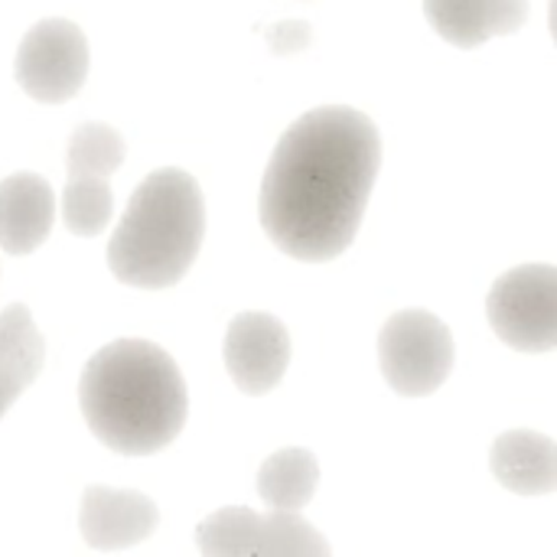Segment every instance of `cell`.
Masks as SVG:
<instances>
[{
  "label": "cell",
  "instance_id": "obj_1",
  "mask_svg": "<svg viewBox=\"0 0 557 557\" xmlns=\"http://www.w3.org/2000/svg\"><path fill=\"white\" fill-rule=\"evenodd\" d=\"M382 163L375 124L343 104L297 117L261 180V225L297 261H333L359 235Z\"/></svg>",
  "mask_w": 557,
  "mask_h": 557
},
{
  "label": "cell",
  "instance_id": "obj_2",
  "mask_svg": "<svg viewBox=\"0 0 557 557\" xmlns=\"http://www.w3.org/2000/svg\"><path fill=\"white\" fill-rule=\"evenodd\" d=\"M78 408L108 450L144 457L176 441L189 398L166 349L147 339H114L85 362Z\"/></svg>",
  "mask_w": 557,
  "mask_h": 557
},
{
  "label": "cell",
  "instance_id": "obj_3",
  "mask_svg": "<svg viewBox=\"0 0 557 557\" xmlns=\"http://www.w3.org/2000/svg\"><path fill=\"white\" fill-rule=\"evenodd\" d=\"M202 232L199 183L183 170H157L134 189L108 242V268L127 287H173L196 261Z\"/></svg>",
  "mask_w": 557,
  "mask_h": 557
},
{
  "label": "cell",
  "instance_id": "obj_4",
  "mask_svg": "<svg viewBox=\"0 0 557 557\" xmlns=\"http://www.w3.org/2000/svg\"><path fill=\"white\" fill-rule=\"evenodd\" d=\"M196 545L206 557H326L330 542L300 516L271 509H219L196 529Z\"/></svg>",
  "mask_w": 557,
  "mask_h": 557
},
{
  "label": "cell",
  "instance_id": "obj_5",
  "mask_svg": "<svg viewBox=\"0 0 557 557\" xmlns=\"http://www.w3.org/2000/svg\"><path fill=\"white\" fill-rule=\"evenodd\" d=\"M124 137L108 124H82L65 153V189L62 219L78 238H95L111 222V186L108 180L124 163Z\"/></svg>",
  "mask_w": 557,
  "mask_h": 557
},
{
  "label": "cell",
  "instance_id": "obj_6",
  "mask_svg": "<svg viewBox=\"0 0 557 557\" xmlns=\"http://www.w3.org/2000/svg\"><path fill=\"white\" fill-rule=\"evenodd\" d=\"M385 382L405 398L437 392L454 369V336L428 310H401L379 333Z\"/></svg>",
  "mask_w": 557,
  "mask_h": 557
},
{
  "label": "cell",
  "instance_id": "obj_7",
  "mask_svg": "<svg viewBox=\"0 0 557 557\" xmlns=\"http://www.w3.org/2000/svg\"><path fill=\"white\" fill-rule=\"evenodd\" d=\"M486 313L496 336L512 349L552 352L557 346V271L552 264L506 271L490 290Z\"/></svg>",
  "mask_w": 557,
  "mask_h": 557
},
{
  "label": "cell",
  "instance_id": "obj_8",
  "mask_svg": "<svg viewBox=\"0 0 557 557\" xmlns=\"http://www.w3.org/2000/svg\"><path fill=\"white\" fill-rule=\"evenodd\" d=\"M13 72L20 88L42 104H62L75 98L88 75L85 33L72 20L36 23L20 42Z\"/></svg>",
  "mask_w": 557,
  "mask_h": 557
},
{
  "label": "cell",
  "instance_id": "obj_9",
  "mask_svg": "<svg viewBox=\"0 0 557 557\" xmlns=\"http://www.w3.org/2000/svg\"><path fill=\"white\" fill-rule=\"evenodd\" d=\"M290 366L287 326L271 313H238L225 333V369L245 395H268Z\"/></svg>",
  "mask_w": 557,
  "mask_h": 557
},
{
  "label": "cell",
  "instance_id": "obj_10",
  "mask_svg": "<svg viewBox=\"0 0 557 557\" xmlns=\"http://www.w3.org/2000/svg\"><path fill=\"white\" fill-rule=\"evenodd\" d=\"M160 522V512L150 496L88 486L78 509V532L98 552H117L144 542Z\"/></svg>",
  "mask_w": 557,
  "mask_h": 557
},
{
  "label": "cell",
  "instance_id": "obj_11",
  "mask_svg": "<svg viewBox=\"0 0 557 557\" xmlns=\"http://www.w3.org/2000/svg\"><path fill=\"white\" fill-rule=\"evenodd\" d=\"M55 222V193L36 173H16L0 183V248L7 255L36 251Z\"/></svg>",
  "mask_w": 557,
  "mask_h": 557
},
{
  "label": "cell",
  "instance_id": "obj_12",
  "mask_svg": "<svg viewBox=\"0 0 557 557\" xmlns=\"http://www.w3.org/2000/svg\"><path fill=\"white\" fill-rule=\"evenodd\" d=\"M424 16L450 46L476 49L525 26L529 0H424Z\"/></svg>",
  "mask_w": 557,
  "mask_h": 557
},
{
  "label": "cell",
  "instance_id": "obj_13",
  "mask_svg": "<svg viewBox=\"0 0 557 557\" xmlns=\"http://www.w3.org/2000/svg\"><path fill=\"white\" fill-rule=\"evenodd\" d=\"M490 467L499 486L516 496H548L557 490V444L539 431L496 437Z\"/></svg>",
  "mask_w": 557,
  "mask_h": 557
},
{
  "label": "cell",
  "instance_id": "obj_14",
  "mask_svg": "<svg viewBox=\"0 0 557 557\" xmlns=\"http://www.w3.org/2000/svg\"><path fill=\"white\" fill-rule=\"evenodd\" d=\"M46 362V343L23 304L0 313V418L36 382Z\"/></svg>",
  "mask_w": 557,
  "mask_h": 557
},
{
  "label": "cell",
  "instance_id": "obj_15",
  "mask_svg": "<svg viewBox=\"0 0 557 557\" xmlns=\"http://www.w3.org/2000/svg\"><path fill=\"white\" fill-rule=\"evenodd\" d=\"M320 483V463L304 447H287L271 454L258 470V496L268 509L300 512Z\"/></svg>",
  "mask_w": 557,
  "mask_h": 557
},
{
  "label": "cell",
  "instance_id": "obj_16",
  "mask_svg": "<svg viewBox=\"0 0 557 557\" xmlns=\"http://www.w3.org/2000/svg\"><path fill=\"white\" fill-rule=\"evenodd\" d=\"M310 39H313V26L307 20H284L268 29V49L274 55H294V52L307 49Z\"/></svg>",
  "mask_w": 557,
  "mask_h": 557
}]
</instances>
